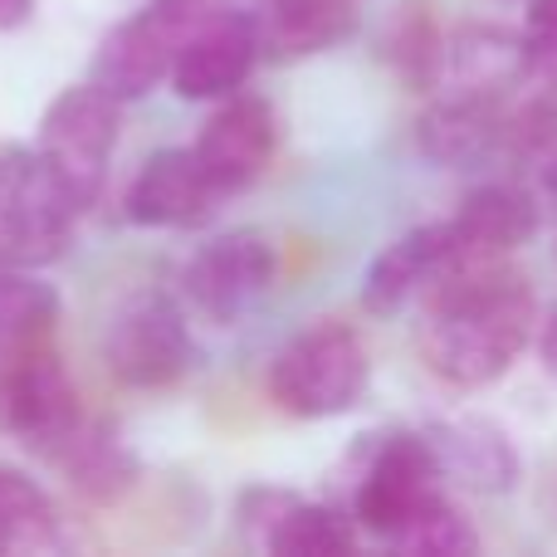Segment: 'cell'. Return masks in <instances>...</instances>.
Instances as JSON below:
<instances>
[{"label":"cell","instance_id":"obj_24","mask_svg":"<svg viewBox=\"0 0 557 557\" xmlns=\"http://www.w3.org/2000/svg\"><path fill=\"white\" fill-rule=\"evenodd\" d=\"M523 45H529L533 74L557 78V0H529V20H523Z\"/></svg>","mask_w":557,"mask_h":557},{"label":"cell","instance_id":"obj_20","mask_svg":"<svg viewBox=\"0 0 557 557\" xmlns=\"http://www.w3.org/2000/svg\"><path fill=\"white\" fill-rule=\"evenodd\" d=\"M59 548V513L29 474L0 465V553Z\"/></svg>","mask_w":557,"mask_h":557},{"label":"cell","instance_id":"obj_23","mask_svg":"<svg viewBox=\"0 0 557 557\" xmlns=\"http://www.w3.org/2000/svg\"><path fill=\"white\" fill-rule=\"evenodd\" d=\"M386 54L396 59V69H401L411 84H435V78H441L445 39L435 35L431 15H425L421 5H401V15L386 29Z\"/></svg>","mask_w":557,"mask_h":557},{"label":"cell","instance_id":"obj_10","mask_svg":"<svg viewBox=\"0 0 557 557\" xmlns=\"http://www.w3.org/2000/svg\"><path fill=\"white\" fill-rule=\"evenodd\" d=\"M278 147V117L264 98L231 94L211 113V123L196 137V157H201L206 176L215 182L221 196H240L270 172Z\"/></svg>","mask_w":557,"mask_h":557},{"label":"cell","instance_id":"obj_9","mask_svg":"<svg viewBox=\"0 0 557 557\" xmlns=\"http://www.w3.org/2000/svg\"><path fill=\"white\" fill-rule=\"evenodd\" d=\"M260 25L250 10H215L186 35L182 54L172 64V88L186 103H211L245 88L250 69L260 64Z\"/></svg>","mask_w":557,"mask_h":557},{"label":"cell","instance_id":"obj_6","mask_svg":"<svg viewBox=\"0 0 557 557\" xmlns=\"http://www.w3.org/2000/svg\"><path fill=\"white\" fill-rule=\"evenodd\" d=\"M441 455L425 435H382L352 490L357 529L392 543L425 504L441 494Z\"/></svg>","mask_w":557,"mask_h":557},{"label":"cell","instance_id":"obj_11","mask_svg":"<svg viewBox=\"0 0 557 557\" xmlns=\"http://www.w3.org/2000/svg\"><path fill=\"white\" fill-rule=\"evenodd\" d=\"M225 196L206 176L196 147H162L137 166L133 186L123 196V211L133 225L147 231H191V225L211 221V211Z\"/></svg>","mask_w":557,"mask_h":557},{"label":"cell","instance_id":"obj_4","mask_svg":"<svg viewBox=\"0 0 557 557\" xmlns=\"http://www.w3.org/2000/svg\"><path fill=\"white\" fill-rule=\"evenodd\" d=\"M78 206L49 176L39 147L0 143V260L39 264L59 260L74 231Z\"/></svg>","mask_w":557,"mask_h":557},{"label":"cell","instance_id":"obj_7","mask_svg":"<svg viewBox=\"0 0 557 557\" xmlns=\"http://www.w3.org/2000/svg\"><path fill=\"white\" fill-rule=\"evenodd\" d=\"M278 278V250L264 231H225L186 260L182 294L211 323H240Z\"/></svg>","mask_w":557,"mask_h":557},{"label":"cell","instance_id":"obj_17","mask_svg":"<svg viewBox=\"0 0 557 557\" xmlns=\"http://www.w3.org/2000/svg\"><path fill=\"white\" fill-rule=\"evenodd\" d=\"M270 59H308L343 45L357 25V0H264L255 10Z\"/></svg>","mask_w":557,"mask_h":557},{"label":"cell","instance_id":"obj_2","mask_svg":"<svg viewBox=\"0 0 557 557\" xmlns=\"http://www.w3.org/2000/svg\"><path fill=\"white\" fill-rule=\"evenodd\" d=\"M270 401L298 421L347 416L372 386V352L347 323H318L288 337L270 362Z\"/></svg>","mask_w":557,"mask_h":557},{"label":"cell","instance_id":"obj_3","mask_svg":"<svg viewBox=\"0 0 557 557\" xmlns=\"http://www.w3.org/2000/svg\"><path fill=\"white\" fill-rule=\"evenodd\" d=\"M117 98L88 78L74 84L45 108L39 117V157H45L49 176L64 186V196L88 211L108 182V157L117 147Z\"/></svg>","mask_w":557,"mask_h":557},{"label":"cell","instance_id":"obj_22","mask_svg":"<svg viewBox=\"0 0 557 557\" xmlns=\"http://www.w3.org/2000/svg\"><path fill=\"white\" fill-rule=\"evenodd\" d=\"M396 553H416V557H465L480 548L474 523L460 513V504H450L445 494H435L411 523L392 539Z\"/></svg>","mask_w":557,"mask_h":557},{"label":"cell","instance_id":"obj_15","mask_svg":"<svg viewBox=\"0 0 557 557\" xmlns=\"http://www.w3.org/2000/svg\"><path fill=\"white\" fill-rule=\"evenodd\" d=\"M523 74H533L523 35H509V29H494V25H470V29H455V35L445 39L441 78L450 94L504 103V94L519 88Z\"/></svg>","mask_w":557,"mask_h":557},{"label":"cell","instance_id":"obj_1","mask_svg":"<svg viewBox=\"0 0 557 557\" xmlns=\"http://www.w3.org/2000/svg\"><path fill=\"white\" fill-rule=\"evenodd\" d=\"M539 327V298L529 274L494 264H465L435 284L431 313L421 323V357L445 386L480 392L494 386Z\"/></svg>","mask_w":557,"mask_h":557},{"label":"cell","instance_id":"obj_16","mask_svg":"<svg viewBox=\"0 0 557 557\" xmlns=\"http://www.w3.org/2000/svg\"><path fill=\"white\" fill-rule=\"evenodd\" d=\"M504 137H509V123H504L499 103L470 94H445L416 123V143L435 166H480L484 157H494Z\"/></svg>","mask_w":557,"mask_h":557},{"label":"cell","instance_id":"obj_26","mask_svg":"<svg viewBox=\"0 0 557 557\" xmlns=\"http://www.w3.org/2000/svg\"><path fill=\"white\" fill-rule=\"evenodd\" d=\"M533 347H539V362H543V372L557 382V304L543 308V318H539V327H533Z\"/></svg>","mask_w":557,"mask_h":557},{"label":"cell","instance_id":"obj_5","mask_svg":"<svg viewBox=\"0 0 557 557\" xmlns=\"http://www.w3.org/2000/svg\"><path fill=\"white\" fill-rule=\"evenodd\" d=\"M191 333H186L182 308L166 294H133L117 304L103 333V362L133 392H162L191 372Z\"/></svg>","mask_w":557,"mask_h":557},{"label":"cell","instance_id":"obj_21","mask_svg":"<svg viewBox=\"0 0 557 557\" xmlns=\"http://www.w3.org/2000/svg\"><path fill=\"white\" fill-rule=\"evenodd\" d=\"M59 323V288L29 264L0 260V337L5 343H45Z\"/></svg>","mask_w":557,"mask_h":557},{"label":"cell","instance_id":"obj_27","mask_svg":"<svg viewBox=\"0 0 557 557\" xmlns=\"http://www.w3.org/2000/svg\"><path fill=\"white\" fill-rule=\"evenodd\" d=\"M35 15V0H0V29H20Z\"/></svg>","mask_w":557,"mask_h":557},{"label":"cell","instance_id":"obj_13","mask_svg":"<svg viewBox=\"0 0 557 557\" xmlns=\"http://www.w3.org/2000/svg\"><path fill=\"white\" fill-rule=\"evenodd\" d=\"M460 264L455 250L450 221H431L406 231L401 240H392L362 274V308L367 313H396L406 298H416L425 284H441L445 274Z\"/></svg>","mask_w":557,"mask_h":557},{"label":"cell","instance_id":"obj_18","mask_svg":"<svg viewBox=\"0 0 557 557\" xmlns=\"http://www.w3.org/2000/svg\"><path fill=\"white\" fill-rule=\"evenodd\" d=\"M49 465H59L64 480L94 504L123 499V494L137 484V474H143L137 455L127 450V441L108 421H84L74 431V441H69Z\"/></svg>","mask_w":557,"mask_h":557},{"label":"cell","instance_id":"obj_19","mask_svg":"<svg viewBox=\"0 0 557 557\" xmlns=\"http://www.w3.org/2000/svg\"><path fill=\"white\" fill-rule=\"evenodd\" d=\"M425 441L435 445L445 474H460L474 490H509L519 480V455H513L509 435L494 421L465 416V421H445L435 431H425Z\"/></svg>","mask_w":557,"mask_h":557},{"label":"cell","instance_id":"obj_14","mask_svg":"<svg viewBox=\"0 0 557 557\" xmlns=\"http://www.w3.org/2000/svg\"><path fill=\"white\" fill-rule=\"evenodd\" d=\"M450 231H455V250H460L455 270H465V264H494L509 250H519L523 240H533L539 206H533V196L523 186L484 182L450 215Z\"/></svg>","mask_w":557,"mask_h":557},{"label":"cell","instance_id":"obj_25","mask_svg":"<svg viewBox=\"0 0 557 557\" xmlns=\"http://www.w3.org/2000/svg\"><path fill=\"white\" fill-rule=\"evenodd\" d=\"M29 343H5L0 337V431L10 435V406H15V382H20V362H25Z\"/></svg>","mask_w":557,"mask_h":557},{"label":"cell","instance_id":"obj_8","mask_svg":"<svg viewBox=\"0 0 557 557\" xmlns=\"http://www.w3.org/2000/svg\"><path fill=\"white\" fill-rule=\"evenodd\" d=\"M240 529L255 548L274 557H343L357 548V519L327 504H308L288 490H245Z\"/></svg>","mask_w":557,"mask_h":557},{"label":"cell","instance_id":"obj_12","mask_svg":"<svg viewBox=\"0 0 557 557\" xmlns=\"http://www.w3.org/2000/svg\"><path fill=\"white\" fill-rule=\"evenodd\" d=\"M84 425L78 411V392L69 382L64 362L49 352L45 343L25 347V362H20V382H15V406H10V435L25 445L39 460H54L74 431Z\"/></svg>","mask_w":557,"mask_h":557}]
</instances>
